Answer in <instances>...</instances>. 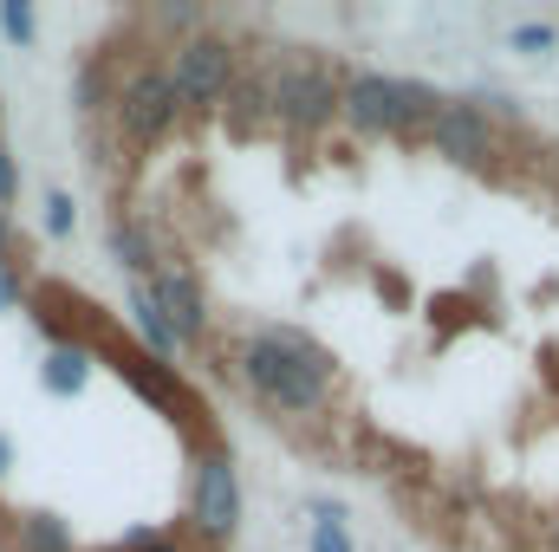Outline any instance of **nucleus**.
Masks as SVG:
<instances>
[{"mask_svg":"<svg viewBox=\"0 0 559 552\" xmlns=\"http://www.w3.org/2000/svg\"><path fill=\"white\" fill-rule=\"evenodd\" d=\"M241 377H248V391L261 397V404H274L286 416H319L325 410V397H332V358L312 345V338H299V332H254L248 345H241Z\"/></svg>","mask_w":559,"mask_h":552,"instance_id":"nucleus-1","label":"nucleus"},{"mask_svg":"<svg viewBox=\"0 0 559 552\" xmlns=\"http://www.w3.org/2000/svg\"><path fill=\"white\" fill-rule=\"evenodd\" d=\"M118 137L131 143V149H150V143L169 137V124H176V85H169V65H150L143 59L138 72L124 79V92H118Z\"/></svg>","mask_w":559,"mask_h":552,"instance_id":"nucleus-2","label":"nucleus"},{"mask_svg":"<svg viewBox=\"0 0 559 552\" xmlns=\"http://www.w3.org/2000/svg\"><path fill=\"white\" fill-rule=\"evenodd\" d=\"M189 520H195V533H202L209 547L235 540V520H241V475H235V461H228L222 448H209V455L195 461V481H189Z\"/></svg>","mask_w":559,"mask_h":552,"instance_id":"nucleus-3","label":"nucleus"},{"mask_svg":"<svg viewBox=\"0 0 559 552\" xmlns=\"http://www.w3.org/2000/svg\"><path fill=\"white\" fill-rule=\"evenodd\" d=\"M228 79H235V46H228V39L195 33V39L176 46L169 85H176V105H182V111H202V105L228 98Z\"/></svg>","mask_w":559,"mask_h":552,"instance_id":"nucleus-4","label":"nucleus"},{"mask_svg":"<svg viewBox=\"0 0 559 552\" xmlns=\"http://www.w3.org/2000/svg\"><path fill=\"white\" fill-rule=\"evenodd\" d=\"M338 111V79L325 59H286L280 65V92H274V118L293 131H319Z\"/></svg>","mask_w":559,"mask_h":552,"instance_id":"nucleus-5","label":"nucleus"},{"mask_svg":"<svg viewBox=\"0 0 559 552\" xmlns=\"http://www.w3.org/2000/svg\"><path fill=\"white\" fill-rule=\"evenodd\" d=\"M338 111L352 118L358 137H404V79H384V72H358L345 92H338Z\"/></svg>","mask_w":559,"mask_h":552,"instance_id":"nucleus-6","label":"nucleus"},{"mask_svg":"<svg viewBox=\"0 0 559 552\" xmlns=\"http://www.w3.org/2000/svg\"><path fill=\"white\" fill-rule=\"evenodd\" d=\"M150 292H156V305H163L176 345H195V338L209 332V305H202V286H195V274H189V261L156 254V267H150Z\"/></svg>","mask_w":559,"mask_h":552,"instance_id":"nucleus-7","label":"nucleus"},{"mask_svg":"<svg viewBox=\"0 0 559 552\" xmlns=\"http://www.w3.org/2000/svg\"><path fill=\"white\" fill-rule=\"evenodd\" d=\"M429 143H436L449 163H488V156H495V124H488L481 105L442 98V111H436V124H429Z\"/></svg>","mask_w":559,"mask_h":552,"instance_id":"nucleus-8","label":"nucleus"},{"mask_svg":"<svg viewBox=\"0 0 559 552\" xmlns=\"http://www.w3.org/2000/svg\"><path fill=\"white\" fill-rule=\"evenodd\" d=\"M274 92H280V65H248L228 79V98H235V131H254L274 118Z\"/></svg>","mask_w":559,"mask_h":552,"instance_id":"nucleus-9","label":"nucleus"},{"mask_svg":"<svg viewBox=\"0 0 559 552\" xmlns=\"http://www.w3.org/2000/svg\"><path fill=\"white\" fill-rule=\"evenodd\" d=\"M131 319H138V338L150 358H176L182 345H176V332H169V319H163V305H156V292H150V279H131Z\"/></svg>","mask_w":559,"mask_h":552,"instance_id":"nucleus-10","label":"nucleus"},{"mask_svg":"<svg viewBox=\"0 0 559 552\" xmlns=\"http://www.w3.org/2000/svg\"><path fill=\"white\" fill-rule=\"evenodd\" d=\"M0 547L7 552H72V533L52 514H13V527L0 533Z\"/></svg>","mask_w":559,"mask_h":552,"instance_id":"nucleus-11","label":"nucleus"},{"mask_svg":"<svg viewBox=\"0 0 559 552\" xmlns=\"http://www.w3.org/2000/svg\"><path fill=\"white\" fill-rule=\"evenodd\" d=\"M111 254H118V267L131 279H150V267H156V248H150V228L143 221H111Z\"/></svg>","mask_w":559,"mask_h":552,"instance_id":"nucleus-12","label":"nucleus"},{"mask_svg":"<svg viewBox=\"0 0 559 552\" xmlns=\"http://www.w3.org/2000/svg\"><path fill=\"white\" fill-rule=\"evenodd\" d=\"M46 391L52 397H72V391H85V377H92V351H79V345H52V358H46Z\"/></svg>","mask_w":559,"mask_h":552,"instance_id":"nucleus-13","label":"nucleus"},{"mask_svg":"<svg viewBox=\"0 0 559 552\" xmlns=\"http://www.w3.org/2000/svg\"><path fill=\"white\" fill-rule=\"evenodd\" d=\"M312 552H352V540H345V507L338 501H312Z\"/></svg>","mask_w":559,"mask_h":552,"instance_id":"nucleus-14","label":"nucleus"},{"mask_svg":"<svg viewBox=\"0 0 559 552\" xmlns=\"http://www.w3.org/2000/svg\"><path fill=\"white\" fill-rule=\"evenodd\" d=\"M79 111H105V59L79 65Z\"/></svg>","mask_w":559,"mask_h":552,"instance_id":"nucleus-15","label":"nucleus"},{"mask_svg":"<svg viewBox=\"0 0 559 552\" xmlns=\"http://www.w3.org/2000/svg\"><path fill=\"white\" fill-rule=\"evenodd\" d=\"M508 46H514V52H554L559 33L547 26V20H527V26H514V33H508Z\"/></svg>","mask_w":559,"mask_h":552,"instance_id":"nucleus-16","label":"nucleus"},{"mask_svg":"<svg viewBox=\"0 0 559 552\" xmlns=\"http://www.w3.org/2000/svg\"><path fill=\"white\" fill-rule=\"evenodd\" d=\"M0 33H7L13 46H26V39H33V7H26V0H7V7H0Z\"/></svg>","mask_w":559,"mask_h":552,"instance_id":"nucleus-17","label":"nucleus"},{"mask_svg":"<svg viewBox=\"0 0 559 552\" xmlns=\"http://www.w3.org/2000/svg\"><path fill=\"white\" fill-rule=\"evenodd\" d=\"M118 552H182V547H176V533H163V527H138V533H124Z\"/></svg>","mask_w":559,"mask_h":552,"instance_id":"nucleus-18","label":"nucleus"},{"mask_svg":"<svg viewBox=\"0 0 559 552\" xmlns=\"http://www.w3.org/2000/svg\"><path fill=\"white\" fill-rule=\"evenodd\" d=\"M46 235H59V241L72 235V195H66V189L46 195Z\"/></svg>","mask_w":559,"mask_h":552,"instance_id":"nucleus-19","label":"nucleus"},{"mask_svg":"<svg viewBox=\"0 0 559 552\" xmlns=\"http://www.w3.org/2000/svg\"><path fill=\"white\" fill-rule=\"evenodd\" d=\"M13 195H20V169H13V149L0 143V215L13 208Z\"/></svg>","mask_w":559,"mask_h":552,"instance_id":"nucleus-20","label":"nucleus"},{"mask_svg":"<svg viewBox=\"0 0 559 552\" xmlns=\"http://www.w3.org/2000/svg\"><path fill=\"white\" fill-rule=\"evenodd\" d=\"M7 305H20V279L13 274H0V312H7Z\"/></svg>","mask_w":559,"mask_h":552,"instance_id":"nucleus-21","label":"nucleus"},{"mask_svg":"<svg viewBox=\"0 0 559 552\" xmlns=\"http://www.w3.org/2000/svg\"><path fill=\"white\" fill-rule=\"evenodd\" d=\"M7 468H13V442L0 435V475H7Z\"/></svg>","mask_w":559,"mask_h":552,"instance_id":"nucleus-22","label":"nucleus"},{"mask_svg":"<svg viewBox=\"0 0 559 552\" xmlns=\"http://www.w3.org/2000/svg\"><path fill=\"white\" fill-rule=\"evenodd\" d=\"M554 552H559V540H554Z\"/></svg>","mask_w":559,"mask_h":552,"instance_id":"nucleus-23","label":"nucleus"}]
</instances>
